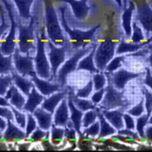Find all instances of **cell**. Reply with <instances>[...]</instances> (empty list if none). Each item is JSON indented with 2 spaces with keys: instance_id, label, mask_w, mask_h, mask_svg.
Segmentation results:
<instances>
[{
  "instance_id": "cell-1",
  "label": "cell",
  "mask_w": 152,
  "mask_h": 152,
  "mask_svg": "<svg viewBox=\"0 0 152 152\" xmlns=\"http://www.w3.org/2000/svg\"><path fill=\"white\" fill-rule=\"evenodd\" d=\"M66 5H61L59 7L60 11V17H61V25L63 30L68 35V42L70 45L71 50H77L82 48H86L88 45L96 43V32L100 28V24L95 26L93 28L87 30V31H81L78 29H72L69 26L65 18V12H66Z\"/></svg>"
},
{
  "instance_id": "cell-2",
  "label": "cell",
  "mask_w": 152,
  "mask_h": 152,
  "mask_svg": "<svg viewBox=\"0 0 152 152\" xmlns=\"http://www.w3.org/2000/svg\"><path fill=\"white\" fill-rule=\"evenodd\" d=\"M45 3V27L47 38L57 46H63L68 40L64 36L63 27L59 22L58 17L52 0H44Z\"/></svg>"
},
{
  "instance_id": "cell-3",
  "label": "cell",
  "mask_w": 152,
  "mask_h": 152,
  "mask_svg": "<svg viewBox=\"0 0 152 152\" xmlns=\"http://www.w3.org/2000/svg\"><path fill=\"white\" fill-rule=\"evenodd\" d=\"M47 40L45 27H43L40 31V34L37 36V52L34 57V64L37 75L44 79H50L51 77V67L45 52Z\"/></svg>"
},
{
  "instance_id": "cell-4",
  "label": "cell",
  "mask_w": 152,
  "mask_h": 152,
  "mask_svg": "<svg viewBox=\"0 0 152 152\" xmlns=\"http://www.w3.org/2000/svg\"><path fill=\"white\" fill-rule=\"evenodd\" d=\"M37 22V16L32 15L28 24L24 25L21 22V19L18 20V47L23 54H30L31 50H37L36 43L35 24Z\"/></svg>"
},
{
  "instance_id": "cell-5",
  "label": "cell",
  "mask_w": 152,
  "mask_h": 152,
  "mask_svg": "<svg viewBox=\"0 0 152 152\" xmlns=\"http://www.w3.org/2000/svg\"><path fill=\"white\" fill-rule=\"evenodd\" d=\"M94 44L90 45L86 48H82L75 51V53L70 57L68 60L64 62V64L60 67V69L58 71V76H57V81L58 83H60L63 87L66 85L67 83V77L70 73L77 70L78 63L81 59L87 55L88 53L91 52V50L93 49Z\"/></svg>"
},
{
  "instance_id": "cell-6",
  "label": "cell",
  "mask_w": 152,
  "mask_h": 152,
  "mask_svg": "<svg viewBox=\"0 0 152 152\" xmlns=\"http://www.w3.org/2000/svg\"><path fill=\"white\" fill-rule=\"evenodd\" d=\"M3 4H4V7L8 13V17L11 22V29L9 31V34L6 37V38L2 42L0 45V50L2 53L5 56L12 55L15 51V49L17 47V37L16 32L18 29V20L15 17V12L13 9L12 4L8 0H1Z\"/></svg>"
},
{
  "instance_id": "cell-7",
  "label": "cell",
  "mask_w": 152,
  "mask_h": 152,
  "mask_svg": "<svg viewBox=\"0 0 152 152\" xmlns=\"http://www.w3.org/2000/svg\"><path fill=\"white\" fill-rule=\"evenodd\" d=\"M117 43L113 41L110 37L104 38V41H102L99 45L96 47L95 51V64L96 68L100 71H104L106 66L110 62V60L114 58L116 54V49H117Z\"/></svg>"
},
{
  "instance_id": "cell-8",
  "label": "cell",
  "mask_w": 152,
  "mask_h": 152,
  "mask_svg": "<svg viewBox=\"0 0 152 152\" xmlns=\"http://www.w3.org/2000/svg\"><path fill=\"white\" fill-rule=\"evenodd\" d=\"M47 45L49 48L48 58L51 67V77L48 80H54L57 82V76L60 66L66 59V53L68 50H71L70 45L67 41L63 46H57L49 39L47 40Z\"/></svg>"
},
{
  "instance_id": "cell-9",
  "label": "cell",
  "mask_w": 152,
  "mask_h": 152,
  "mask_svg": "<svg viewBox=\"0 0 152 152\" xmlns=\"http://www.w3.org/2000/svg\"><path fill=\"white\" fill-rule=\"evenodd\" d=\"M128 106V102L124 97V92L117 90L111 83L106 86L105 93L103 100L100 103V109L104 110H115L117 108H125Z\"/></svg>"
},
{
  "instance_id": "cell-10",
  "label": "cell",
  "mask_w": 152,
  "mask_h": 152,
  "mask_svg": "<svg viewBox=\"0 0 152 152\" xmlns=\"http://www.w3.org/2000/svg\"><path fill=\"white\" fill-rule=\"evenodd\" d=\"M12 56L14 67L18 73H19L23 77H30L34 73H36L34 57H31L30 54L21 53L18 47H16Z\"/></svg>"
},
{
  "instance_id": "cell-11",
  "label": "cell",
  "mask_w": 152,
  "mask_h": 152,
  "mask_svg": "<svg viewBox=\"0 0 152 152\" xmlns=\"http://www.w3.org/2000/svg\"><path fill=\"white\" fill-rule=\"evenodd\" d=\"M136 21L139 23L146 37L152 36V8L146 0L137 2Z\"/></svg>"
},
{
  "instance_id": "cell-12",
  "label": "cell",
  "mask_w": 152,
  "mask_h": 152,
  "mask_svg": "<svg viewBox=\"0 0 152 152\" xmlns=\"http://www.w3.org/2000/svg\"><path fill=\"white\" fill-rule=\"evenodd\" d=\"M106 77H108L109 82L111 83L115 88H117L119 91H123L126 84L132 79L137 78L142 75V72L137 73L129 71L126 69H120L117 71H114L111 74L106 72Z\"/></svg>"
},
{
  "instance_id": "cell-13",
  "label": "cell",
  "mask_w": 152,
  "mask_h": 152,
  "mask_svg": "<svg viewBox=\"0 0 152 152\" xmlns=\"http://www.w3.org/2000/svg\"><path fill=\"white\" fill-rule=\"evenodd\" d=\"M31 78L34 83L37 91L45 96H49L51 94L61 91L63 88V86L58 83H51L48 79L41 78L37 75V73H34Z\"/></svg>"
},
{
  "instance_id": "cell-14",
  "label": "cell",
  "mask_w": 152,
  "mask_h": 152,
  "mask_svg": "<svg viewBox=\"0 0 152 152\" xmlns=\"http://www.w3.org/2000/svg\"><path fill=\"white\" fill-rule=\"evenodd\" d=\"M60 2L67 3L71 7L75 18L78 21L86 19L92 7L88 5L89 0H58Z\"/></svg>"
},
{
  "instance_id": "cell-15",
  "label": "cell",
  "mask_w": 152,
  "mask_h": 152,
  "mask_svg": "<svg viewBox=\"0 0 152 152\" xmlns=\"http://www.w3.org/2000/svg\"><path fill=\"white\" fill-rule=\"evenodd\" d=\"M68 96V95H67ZM54 117H53V124L56 126L65 128L68 126L70 121V109L68 105V100L67 97L62 100L55 112H54Z\"/></svg>"
},
{
  "instance_id": "cell-16",
  "label": "cell",
  "mask_w": 152,
  "mask_h": 152,
  "mask_svg": "<svg viewBox=\"0 0 152 152\" xmlns=\"http://www.w3.org/2000/svg\"><path fill=\"white\" fill-rule=\"evenodd\" d=\"M25 132L18 125L17 126L13 121L7 119V127L4 131L3 140L6 142H18L25 139Z\"/></svg>"
},
{
  "instance_id": "cell-17",
  "label": "cell",
  "mask_w": 152,
  "mask_h": 152,
  "mask_svg": "<svg viewBox=\"0 0 152 152\" xmlns=\"http://www.w3.org/2000/svg\"><path fill=\"white\" fill-rule=\"evenodd\" d=\"M67 100H68V105L70 109V122L73 125V127L77 130V134L81 136V128H82V120L84 112L77 109L75 104H73L72 97H71V91H68V96H67Z\"/></svg>"
},
{
  "instance_id": "cell-18",
  "label": "cell",
  "mask_w": 152,
  "mask_h": 152,
  "mask_svg": "<svg viewBox=\"0 0 152 152\" xmlns=\"http://www.w3.org/2000/svg\"><path fill=\"white\" fill-rule=\"evenodd\" d=\"M67 95H68L67 90L59 91L58 92L57 91L55 93L51 94L48 97L45 98V100L41 104V107L43 109L46 110L47 111L50 112L51 114H54L57 107L60 104V103L62 102L63 99L67 97Z\"/></svg>"
},
{
  "instance_id": "cell-19",
  "label": "cell",
  "mask_w": 152,
  "mask_h": 152,
  "mask_svg": "<svg viewBox=\"0 0 152 152\" xmlns=\"http://www.w3.org/2000/svg\"><path fill=\"white\" fill-rule=\"evenodd\" d=\"M152 42V36L148 38L147 41H143L141 43H128L124 40V38H122L121 41L119 42L117 49H116V55H123L126 53H133L137 52L142 48L147 45H150Z\"/></svg>"
},
{
  "instance_id": "cell-20",
  "label": "cell",
  "mask_w": 152,
  "mask_h": 152,
  "mask_svg": "<svg viewBox=\"0 0 152 152\" xmlns=\"http://www.w3.org/2000/svg\"><path fill=\"white\" fill-rule=\"evenodd\" d=\"M4 97L7 100H9L10 104L12 106H14L16 109H18L19 110H23V106L26 103V99H25L24 96L22 95L20 91L18 90V88L14 83H12L10 86V88L7 91Z\"/></svg>"
},
{
  "instance_id": "cell-21",
  "label": "cell",
  "mask_w": 152,
  "mask_h": 152,
  "mask_svg": "<svg viewBox=\"0 0 152 152\" xmlns=\"http://www.w3.org/2000/svg\"><path fill=\"white\" fill-rule=\"evenodd\" d=\"M32 114L35 117L39 128L46 131L50 129L53 124V114L47 111L46 110L43 109L42 107H37Z\"/></svg>"
},
{
  "instance_id": "cell-22",
  "label": "cell",
  "mask_w": 152,
  "mask_h": 152,
  "mask_svg": "<svg viewBox=\"0 0 152 152\" xmlns=\"http://www.w3.org/2000/svg\"><path fill=\"white\" fill-rule=\"evenodd\" d=\"M45 98V96L40 93L34 85L28 96L26 103L23 106V110L28 113H33L36 109L43 103Z\"/></svg>"
},
{
  "instance_id": "cell-23",
  "label": "cell",
  "mask_w": 152,
  "mask_h": 152,
  "mask_svg": "<svg viewBox=\"0 0 152 152\" xmlns=\"http://www.w3.org/2000/svg\"><path fill=\"white\" fill-rule=\"evenodd\" d=\"M103 115L104 116L108 122L117 129H124L125 127L124 121V111L122 110H104Z\"/></svg>"
},
{
  "instance_id": "cell-24",
  "label": "cell",
  "mask_w": 152,
  "mask_h": 152,
  "mask_svg": "<svg viewBox=\"0 0 152 152\" xmlns=\"http://www.w3.org/2000/svg\"><path fill=\"white\" fill-rule=\"evenodd\" d=\"M135 9H136L135 3L133 1H130L129 7L124 10L122 15V27L126 37L128 38L131 37L132 35V18Z\"/></svg>"
},
{
  "instance_id": "cell-25",
  "label": "cell",
  "mask_w": 152,
  "mask_h": 152,
  "mask_svg": "<svg viewBox=\"0 0 152 152\" xmlns=\"http://www.w3.org/2000/svg\"><path fill=\"white\" fill-rule=\"evenodd\" d=\"M12 79H13V83L18 88V90L24 96H28L32 87L34 86V83L31 80V78L29 79L26 77H23L19 73H18L16 70L12 72Z\"/></svg>"
},
{
  "instance_id": "cell-26",
  "label": "cell",
  "mask_w": 152,
  "mask_h": 152,
  "mask_svg": "<svg viewBox=\"0 0 152 152\" xmlns=\"http://www.w3.org/2000/svg\"><path fill=\"white\" fill-rule=\"evenodd\" d=\"M17 7L19 19L23 21H30L32 15L31 13V8L35 0H12Z\"/></svg>"
},
{
  "instance_id": "cell-27",
  "label": "cell",
  "mask_w": 152,
  "mask_h": 152,
  "mask_svg": "<svg viewBox=\"0 0 152 152\" xmlns=\"http://www.w3.org/2000/svg\"><path fill=\"white\" fill-rule=\"evenodd\" d=\"M96 43L94 45L93 49L91 50V52L89 53L88 56H86L85 58H83L79 63H78V65H77V70H87V71H90L91 73H96V72H99L100 70H98L95 64V60H94V56H95V51H96Z\"/></svg>"
},
{
  "instance_id": "cell-28",
  "label": "cell",
  "mask_w": 152,
  "mask_h": 152,
  "mask_svg": "<svg viewBox=\"0 0 152 152\" xmlns=\"http://www.w3.org/2000/svg\"><path fill=\"white\" fill-rule=\"evenodd\" d=\"M98 119L100 122V132L98 135V138H105L107 137L113 136L117 133V129H115L106 119L102 112L99 113Z\"/></svg>"
},
{
  "instance_id": "cell-29",
  "label": "cell",
  "mask_w": 152,
  "mask_h": 152,
  "mask_svg": "<svg viewBox=\"0 0 152 152\" xmlns=\"http://www.w3.org/2000/svg\"><path fill=\"white\" fill-rule=\"evenodd\" d=\"M15 70L13 64V56H5L0 50V75L12 74Z\"/></svg>"
},
{
  "instance_id": "cell-30",
  "label": "cell",
  "mask_w": 152,
  "mask_h": 152,
  "mask_svg": "<svg viewBox=\"0 0 152 152\" xmlns=\"http://www.w3.org/2000/svg\"><path fill=\"white\" fill-rule=\"evenodd\" d=\"M71 97H72V101L75 106L80 110H82L83 112H86L90 110H95L97 108L91 100H89L87 98L78 97L74 94L72 91H71Z\"/></svg>"
},
{
  "instance_id": "cell-31",
  "label": "cell",
  "mask_w": 152,
  "mask_h": 152,
  "mask_svg": "<svg viewBox=\"0 0 152 152\" xmlns=\"http://www.w3.org/2000/svg\"><path fill=\"white\" fill-rule=\"evenodd\" d=\"M64 137V128L52 124L50 128V142L53 145L58 146L63 142Z\"/></svg>"
},
{
  "instance_id": "cell-32",
  "label": "cell",
  "mask_w": 152,
  "mask_h": 152,
  "mask_svg": "<svg viewBox=\"0 0 152 152\" xmlns=\"http://www.w3.org/2000/svg\"><path fill=\"white\" fill-rule=\"evenodd\" d=\"M100 112H101V109L100 108H96L95 110H90L86 111L83 114L82 120V127H83V129L87 128L91 124H94L96 121V119H97L98 115H99Z\"/></svg>"
},
{
  "instance_id": "cell-33",
  "label": "cell",
  "mask_w": 152,
  "mask_h": 152,
  "mask_svg": "<svg viewBox=\"0 0 152 152\" xmlns=\"http://www.w3.org/2000/svg\"><path fill=\"white\" fill-rule=\"evenodd\" d=\"M150 116L146 114H142V116L137 117V123H136V129L137 132L138 133L140 138L142 139H145V135H144V129L146 127V125L148 124V121H149Z\"/></svg>"
},
{
  "instance_id": "cell-34",
  "label": "cell",
  "mask_w": 152,
  "mask_h": 152,
  "mask_svg": "<svg viewBox=\"0 0 152 152\" xmlns=\"http://www.w3.org/2000/svg\"><path fill=\"white\" fill-rule=\"evenodd\" d=\"M12 83L13 79L12 74L0 75V96H4Z\"/></svg>"
},
{
  "instance_id": "cell-35",
  "label": "cell",
  "mask_w": 152,
  "mask_h": 152,
  "mask_svg": "<svg viewBox=\"0 0 152 152\" xmlns=\"http://www.w3.org/2000/svg\"><path fill=\"white\" fill-rule=\"evenodd\" d=\"M132 35H131V41L132 43L137 44V43H141L143 42L145 39V35L142 31V29L140 26H138L137 22L135 21L132 23Z\"/></svg>"
},
{
  "instance_id": "cell-36",
  "label": "cell",
  "mask_w": 152,
  "mask_h": 152,
  "mask_svg": "<svg viewBox=\"0 0 152 152\" xmlns=\"http://www.w3.org/2000/svg\"><path fill=\"white\" fill-rule=\"evenodd\" d=\"M126 56L124 55H117V57H115L110 60V62L106 66V72L107 73H112L116 70H119L122 66V62L125 59Z\"/></svg>"
},
{
  "instance_id": "cell-37",
  "label": "cell",
  "mask_w": 152,
  "mask_h": 152,
  "mask_svg": "<svg viewBox=\"0 0 152 152\" xmlns=\"http://www.w3.org/2000/svg\"><path fill=\"white\" fill-rule=\"evenodd\" d=\"M38 127L37 122L36 120L35 117L33 116L32 113H28L27 114V122H26V126H25V139H28L31 134Z\"/></svg>"
},
{
  "instance_id": "cell-38",
  "label": "cell",
  "mask_w": 152,
  "mask_h": 152,
  "mask_svg": "<svg viewBox=\"0 0 152 152\" xmlns=\"http://www.w3.org/2000/svg\"><path fill=\"white\" fill-rule=\"evenodd\" d=\"M94 84V90L99 91L101 89H104L105 87L106 83H107V77L106 75L104 73H100V72H96L93 75V78H92Z\"/></svg>"
},
{
  "instance_id": "cell-39",
  "label": "cell",
  "mask_w": 152,
  "mask_h": 152,
  "mask_svg": "<svg viewBox=\"0 0 152 152\" xmlns=\"http://www.w3.org/2000/svg\"><path fill=\"white\" fill-rule=\"evenodd\" d=\"M10 108L12 109V110L13 111L14 118H15V121H16L17 124H18L20 128L25 129L26 122H27V115L23 113V112H21V110L16 109L14 106L12 105Z\"/></svg>"
},
{
  "instance_id": "cell-40",
  "label": "cell",
  "mask_w": 152,
  "mask_h": 152,
  "mask_svg": "<svg viewBox=\"0 0 152 152\" xmlns=\"http://www.w3.org/2000/svg\"><path fill=\"white\" fill-rule=\"evenodd\" d=\"M99 132H100V122L96 121L94 124H91L87 128H84L82 133L83 136H88V137H97L99 135Z\"/></svg>"
},
{
  "instance_id": "cell-41",
  "label": "cell",
  "mask_w": 152,
  "mask_h": 152,
  "mask_svg": "<svg viewBox=\"0 0 152 152\" xmlns=\"http://www.w3.org/2000/svg\"><path fill=\"white\" fill-rule=\"evenodd\" d=\"M93 89V81L92 80H90L84 87H83L82 89L77 90V91L75 93V95L77 96H78V97H81V98H88V97H90V96L92 93Z\"/></svg>"
},
{
  "instance_id": "cell-42",
  "label": "cell",
  "mask_w": 152,
  "mask_h": 152,
  "mask_svg": "<svg viewBox=\"0 0 152 152\" xmlns=\"http://www.w3.org/2000/svg\"><path fill=\"white\" fill-rule=\"evenodd\" d=\"M145 112V105H144V97L141 99V101L134 107L130 108L128 110L127 113H129V115H131L134 117H138L142 116V114H144Z\"/></svg>"
},
{
  "instance_id": "cell-43",
  "label": "cell",
  "mask_w": 152,
  "mask_h": 152,
  "mask_svg": "<svg viewBox=\"0 0 152 152\" xmlns=\"http://www.w3.org/2000/svg\"><path fill=\"white\" fill-rule=\"evenodd\" d=\"M49 134H50L49 130L46 131V130H44L41 128L37 127L29 137V140H31V142H39V141L44 140Z\"/></svg>"
},
{
  "instance_id": "cell-44",
  "label": "cell",
  "mask_w": 152,
  "mask_h": 152,
  "mask_svg": "<svg viewBox=\"0 0 152 152\" xmlns=\"http://www.w3.org/2000/svg\"><path fill=\"white\" fill-rule=\"evenodd\" d=\"M0 17H1V23H0V39L2 38L3 35L10 29H11V24L7 23L6 19H5V13L4 7L0 4Z\"/></svg>"
},
{
  "instance_id": "cell-45",
  "label": "cell",
  "mask_w": 152,
  "mask_h": 152,
  "mask_svg": "<svg viewBox=\"0 0 152 152\" xmlns=\"http://www.w3.org/2000/svg\"><path fill=\"white\" fill-rule=\"evenodd\" d=\"M144 93V105L147 115L151 117L152 114V93L147 89H143Z\"/></svg>"
},
{
  "instance_id": "cell-46",
  "label": "cell",
  "mask_w": 152,
  "mask_h": 152,
  "mask_svg": "<svg viewBox=\"0 0 152 152\" xmlns=\"http://www.w3.org/2000/svg\"><path fill=\"white\" fill-rule=\"evenodd\" d=\"M133 117H132L127 112L124 114V125L126 129H131V130H134L136 129V123Z\"/></svg>"
},
{
  "instance_id": "cell-47",
  "label": "cell",
  "mask_w": 152,
  "mask_h": 152,
  "mask_svg": "<svg viewBox=\"0 0 152 152\" xmlns=\"http://www.w3.org/2000/svg\"><path fill=\"white\" fill-rule=\"evenodd\" d=\"M64 137L66 140L68 141H74L76 142L77 140V130L72 126H67L64 128Z\"/></svg>"
},
{
  "instance_id": "cell-48",
  "label": "cell",
  "mask_w": 152,
  "mask_h": 152,
  "mask_svg": "<svg viewBox=\"0 0 152 152\" xmlns=\"http://www.w3.org/2000/svg\"><path fill=\"white\" fill-rule=\"evenodd\" d=\"M117 134L119 135V136H124V137H129L130 138H133V139H136V140H138L139 138H140V137H139V135H138V133L137 132H134L133 130H131V129H119L118 131H117Z\"/></svg>"
},
{
  "instance_id": "cell-49",
  "label": "cell",
  "mask_w": 152,
  "mask_h": 152,
  "mask_svg": "<svg viewBox=\"0 0 152 152\" xmlns=\"http://www.w3.org/2000/svg\"><path fill=\"white\" fill-rule=\"evenodd\" d=\"M0 116H2V117L6 118V119H10V120H12L13 122L15 120L13 111H12V109L10 107L0 106Z\"/></svg>"
},
{
  "instance_id": "cell-50",
  "label": "cell",
  "mask_w": 152,
  "mask_h": 152,
  "mask_svg": "<svg viewBox=\"0 0 152 152\" xmlns=\"http://www.w3.org/2000/svg\"><path fill=\"white\" fill-rule=\"evenodd\" d=\"M104 93H105V88L101 89V90H99V91H96L92 95V96H91V101L93 102L96 105L99 104L101 103V101L103 100V98H104Z\"/></svg>"
},
{
  "instance_id": "cell-51",
  "label": "cell",
  "mask_w": 152,
  "mask_h": 152,
  "mask_svg": "<svg viewBox=\"0 0 152 152\" xmlns=\"http://www.w3.org/2000/svg\"><path fill=\"white\" fill-rule=\"evenodd\" d=\"M143 83H144L145 86L149 87L152 91V72L150 67L146 68V75H145V77H144Z\"/></svg>"
},
{
  "instance_id": "cell-52",
  "label": "cell",
  "mask_w": 152,
  "mask_h": 152,
  "mask_svg": "<svg viewBox=\"0 0 152 152\" xmlns=\"http://www.w3.org/2000/svg\"><path fill=\"white\" fill-rule=\"evenodd\" d=\"M144 135H145V139L152 142V124L146 125L144 129Z\"/></svg>"
},
{
  "instance_id": "cell-53",
  "label": "cell",
  "mask_w": 152,
  "mask_h": 152,
  "mask_svg": "<svg viewBox=\"0 0 152 152\" xmlns=\"http://www.w3.org/2000/svg\"><path fill=\"white\" fill-rule=\"evenodd\" d=\"M31 146V142H26L18 144V150L22 151H27L30 150V147Z\"/></svg>"
},
{
  "instance_id": "cell-54",
  "label": "cell",
  "mask_w": 152,
  "mask_h": 152,
  "mask_svg": "<svg viewBox=\"0 0 152 152\" xmlns=\"http://www.w3.org/2000/svg\"><path fill=\"white\" fill-rule=\"evenodd\" d=\"M7 127V119L0 116V129L2 131H4Z\"/></svg>"
},
{
  "instance_id": "cell-55",
  "label": "cell",
  "mask_w": 152,
  "mask_h": 152,
  "mask_svg": "<svg viewBox=\"0 0 152 152\" xmlns=\"http://www.w3.org/2000/svg\"><path fill=\"white\" fill-rule=\"evenodd\" d=\"M0 106H3V107H11L12 104H10L9 100H7L4 96H0Z\"/></svg>"
},
{
  "instance_id": "cell-56",
  "label": "cell",
  "mask_w": 152,
  "mask_h": 152,
  "mask_svg": "<svg viewBox=\"0 0 152 152\" xmlns=\"http://www.w3.org/2000/svg\"><path fill=\"white\" fill-rule=\"evenodd\" d=\"M0 151H9L8 144L4 140H0Z\"/></svg>"
},
{
  "instance_id": "cell-57",
  "label": "cell",
  "mask_w": 152,
  "mask_h": 152,
  "mask_svg": "<svg viewBox=\"0 0 152 152\" xmlns=\"http://www.w3.org/2000/svg\"><path fill=\"white\" fill-rule=\"evenodd\" d=\"M148 62H149L150 68L152 69V46H150V55L148 57Z\"/></svg>"
},
{
  "instance_id": "cell-58",
  "label": "cell",
  "mask_w": 152,
  "mask_h": 152,
  "mask_svg": "<svg viewBox=\"0 0 152 152\" xmlns=\"http://www.w3.org/2000/svg\"><path fill=\"white\" fill-rule=\"evenodd\" d=\"M114 1L117 3V4L120 9H123V0H114Z\"/></svg>"
},
{
  "instance_id": "cell-59",
  "label": "cell",
  "mask_w": 152,
  "mask_h": 152,
  "mask_svg": "<svg viewBox=\"0 0 152 152\" xmlns=\"http://www.w3.org/2000/svg\"><path fill=\"white\" fill-rule=\"evenodd\" d=\"M148 124H152V114L151 115L150 118H149V121H148Z\"/></svg>"
},
{
  "instance_id": "cell-60",
  "label": "cell",
  "mask_w": 152,
  "mask_h": 152,
  "mask_svg": "<svg viewBox=\"0 0 152 152\" xmlns=\"http://www.w3.org/2000/svg\"><path fill=\"white\" fill-rule=\"evenodd\" d=\"M3 136H4V133H3V131L0 129V140L3 139Z\"/></svg>"
}]
</instances>
